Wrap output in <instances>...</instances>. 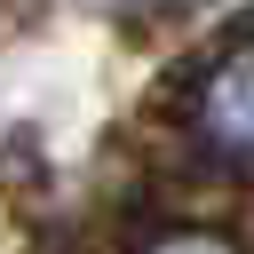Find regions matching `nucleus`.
<instances>
[{
	"instance_id": "f257e3e1",
	"label": "nucleus",
	"mask_w": 254,
	"mask_h": 254,
	"mask_svg": "<svg viewBox=\"0 0 254 254\" xmlns=\"http://www.w3.org/2000/svg\"><path fill=\"white\" fill-rule=\"evenodd\" d=\"M190 135H198L206 159L254 167V32H238V40L206 64V79H198V95H190Z\"/></svg>"
},
{
	"instance_id": "f03ea898",
	"label": "nucleus",
	"mask_w": 254,
	"mask_h": 254,
	"mask_svg": "<svg viewBox=\"0 0 254 254\" xmlns=\"http://www.w3.org/2000/svg\"><path fill=\"white\" fill-rule=\"evenodd\" d=\"M135 254H246V246L222 238V230H159V238H143Z\"/></svg>"
}]
</instances>
